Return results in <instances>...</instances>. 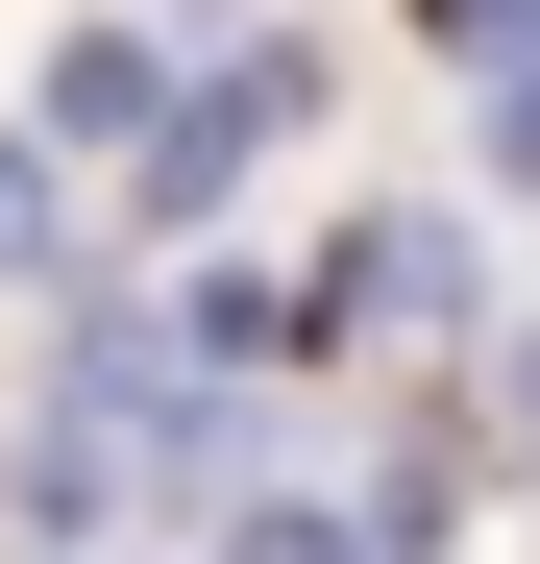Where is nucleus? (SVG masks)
Wrapping results in <instances>:
<instances>
[{
  "label": "nucleus",
  "instance_id": "obj_1",
  "mask_svg": "<svg viewBox=\"0 0 540 564\" xmlns=\"http://www.w3.org/2000/svg\"><path fill=\"white\" fill-rule=\"evenodd\" d=\"M492 417H516V466H540V319H516V368H492Z\"/></svg>",
  "mask_w": 540,
  "mask_h": 564
}]
</instances>
